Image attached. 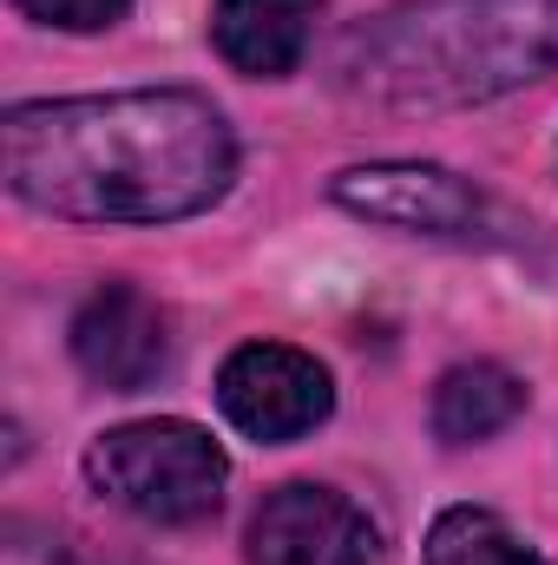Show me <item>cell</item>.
I'll return each instance as SVG.
<instances>
[{
    "label": "cell",
    "instance_id": "obj_11",
    "mask_svg": "<svg viewBox=\"0 0 558 565\" xmlns=\"http://www.w3.org/2000/svg\"><path fill=\"white\" fill-rule=\"evenodd\" d=\"M13 7L40 26H60V33H99V26L132 13V0H13Z\"/></svg>",
    "mask_w": 558,
    "mask_h": 565
},
{
    "label": "cell",
    "instance_id": "obj_7",
    "mask_svg": "<svg viewBox=\"0 0 558 565\" xmlns=\"http://www.w3.org/2000/svg\"><path fill=\"white\" fill-rule=\"evenodd\" d=\"M73 362L112 395L151 388L164 375V362H171L164 309L144 296L139 282H99L79 302V316H73Z\"/></svg>",
    "mask_w": 558,
    "mask_h": 565
},
{
    "label": "cell",
    "instance_id": "obj_4",
    "mask_svg": "<svg viewBox=\"0 0 558 565\" xmlns=\"http://www.w3.org/2000/svg\"><path fill=\"white\" fill-rule=\"evenodd\" d=\"M217 408L237 434L277 447V440H302L309 427L335 415V382L315 355L289 342H244L217 369Z\"/></svg>",
    "mask_w": 558,
    "mask_h": 565
},
{
    "label": "cell",
    "instance_id": "obj_3",
    "mask_svg": "<svg viewBox=\"0 0 558 565\" xmlns=\"http://www.w3.org/2000/svg\"><path fill=\"white\" fill-rule=\"evenodd\" d=\"M86 480L132 520L197 526L217 513L230 460L197 422H126L86 447Z\"/></svg>",
    "mask_w": 558,
    "mask_h": 565
},
{
    "label": "cell",
    "instance_id": "obj_1",
    "mask_svg": "<svg viewBox=\"0 0 558 565\" xmlns=\"http://www.w3.org/2000/svg\"><path fill=\"white\" fill-rule=\"evenodd\" d=\"M7 191L66 224H178L237 178L230 119L184 86L40 99L0 119Z\"/></svg>",
    "mask_w": 558,
    "mask_h": 565
},
{
    "label": "cell",
    "instance_id": "obj_9",
    "mask_svg": "<svg viewBox=\"0 0 558 565\" xmlns=\"http://www.w3.org/2000/svg\"><path fill=\"white\" fill-rule=\"evenodd\" d=\"M519 408H526V382L513 369H500V362H460L433 388V434L447 447H473V440H493L500 427H513Z\"/></svg>",
    "mask_w": 558,
    "mask_h": 565
},
{
    "label": "cell",
    "instance_id": "obj_6",
    "mask_svg": "<svg viewBox=\"0 0 558 565\" xmlns=\"http://www.w3.org/2000/svg\"><path fill=\"white\" fill-rule=\"evenodd\" d=\"M329 198L408 237H466L486 217V198L447 164H355L329 184Z\"/></svg>",
    "mask_w": 558,
    "mask_h": 565
},
{
    "label": "cell",
    "instance_id": "obj_10",
    "mask_svg": "<svg viewBox=\"0 0 558 565\" xmlns=\"http://www.w3.org/2000/svg\"><path fill=\"white\" fill-rule=\"evenodd\" d=\"M427 565H552L539 546H526L493 507H447L427 526Z\"/></svg>",
    "mask_w": 558,
    "mask_h": 565
},
{
    "label": "cell",
    "instance_id": "obj_8",
    "mask_svg": "<svg viewBox=\"0 0 558 565\" xmlns=\"http://www.w3.org/2000/svg\"><path fill=\"white\" fill-rule=\"evenodd\" d=\"M315 20H322V0H217L211 40L237 73L282 79V73L302 66V53L315 40Z\"/></svg>",
    "mask_w": 558,
    "mask_h": 565
},
{
    "label": "cell",
    "instance_id": "obj_5",
    "mask_svg": "<svg viewBox=\"0 0 558 565\" xmlns=\"http://www.w3.org/2000/svg\"><path fill=\"white\" fill-rule=\"evenodd\" d=\"M244 559L250 565H375L382 559V533L375 520L315 480H289L277 493H264V507L244 526Z\"/></svg>",
    "mask_w": 558,
    "mask_h": 565
},
{
    "label": "cell",
    "instance_id": "obj_12",
    "mask_svg": "<svg viewBox=\"0 0 558 565\" xmlns=\"http://www.w3.org/2000/svg\"><path fill=\"white\" fill-rule=\"evenodd\" d=\"M0 565H86L66 540L26 526V520H7V546H0Z\"/></svg>",
    "mask_w": 558,
    "mask_h": 565
},
{
    "label": "cell",
    "instance_id": "obj_2",
    "mask_svg": "<svg viewBox=\"0 0 558 565\" xmlns=\"http://www.w3.org/2000/svg\"><path fill=\"white\" fill-rule=\"evenodd\" d=\"M558 73V0H401L362 20L329 86L362 113H466Z\"/></svg>",
    "mask_w": 558,
    "mask_h": 565
}]
</instances>
